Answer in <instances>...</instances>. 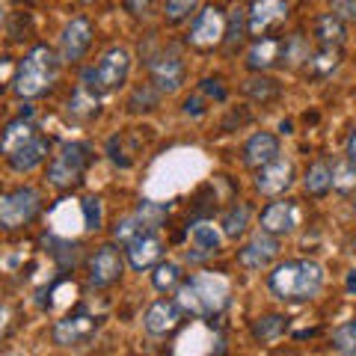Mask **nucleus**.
Returning <instances> with one entry per match:
<instances>
[{
	"mask_svg": "<svg viewBox=\"0 0 356 356\" xmlns=\"http://www.w3.org/2000/svg\"><path fill=\"white\" fill-rule=\"evenodd\" d=\"M267 288L282 303H309L324 288V267L309 259L282 261L273 267V273H267Z\"/></svg>",
	"mask_w": 356,
	"mask_h": 356,
	"instance_id": "1",
	"label": "nucleus"
},
{
	"mask_svg": "<svg viewBox=\"0 0 356 356\" xmlns=\"http://www.w3.org/2000/svg\"><path fill=\"white\" fill-rule=\"evenodd\" d=\"M232 285L220 273H193L178 288V303L193 318H214L229 306Z\"/></svg>",
	"mask_w": 356,
	"mask_h": 356,
	"instance_id": "2",
	"label": "nucleus"
},
{
	"mask_svg": "<svg viewBox=\"0 0 356 356\" xmlns=\"http://www.w3.org/2000/svg\"><path fill=\"white\" fill-rule=\"evenodd\" d=\"M60 74V60L48 44H36L30 54H24V60L18 63L15 77H13V89L21 98H39L57 83Z\"/></svg>",
	"mask_w": 356,
	"mask_h": 356,
	"instance_id": "3",
	"label": "nucleus"
},
{
	"mask_svg": "<svg viewBox=\"0 0 356 356\" xmlns=\"http://www.w3.org/2000/svg\"><path fill=\"white\" fill-rule=\"evenodd\" d=\"M128 72H131V54L125 48H110L102 60L81 74V86H86L92 95H107L119 89L122 83L128 81Z\"/></svg>",
	"mask_w": 356,
	"mask_h": 356,
	"instance_id": "4",
	"label": "nucleus"
},
{
	"mask_svg": "<svg viewBox=\"0 0 356 356\" xmlns=\"http://www.w3.org/2000/svg\"><path fill=\"white\" fill-rule=\"evenodd\" d=\"M42 208V199L33 187H15L0 196V226L6 232H15V229H24L27 222L36 220Z\"/></svg>",
	"mask_w": 356,
	"mask_h": 356,
	"instance_id": "5",
	"label": "nucleus"
},
{
	"mask_svg": "<svg viewBox=\"0 0 356 356\" xmlns=\"http://www.w3.org/2000/svg\"><path fill=\"white\" fill-rule=\"evenodd\" d=\"M89 163V146L86 143H65V146L54 154V161L48 166V181L54 187H72L81 181V175L86 172Z\"/></svg>",
	"mask_w": 356,
	"mask_h": 356,
	"instance_id": "6",
	"label": "nucleus"
},
{
	"mask_svg": "<svg viewBox=\"0 0 356 356\" xmlns=\"http://www.w3.org/2000/svg\"><path fill=\"white\" fill-rule=\"evenodd\" d=\"M98 327H102V321L95 315H89L86 309H77L54 324L51 339H54V344H60V348H81V344H86L95 336Z\"/></svg>",
	"mask_w": 356,
	"mask_h": 356,
	"instance_id": "7",
	"label": "nucleus"
},
{
	"mask_svg": "<svg viewBox=\"0 0 356 356\" xmlns=\"http://www.w3.org/2000/svg\"><path fill=\"white\" fill-rule=\"evenodd\" d=\"M222 39H226V15H222L220 6L211 3L196 15L187 42H191L193 48H199V51H211V48H217Z\"/></svg>",
	"mask_w": 356,
	"mask_h": 356,
	"instance_id": "8",
	"label": "nucleus"
},
{
	"mask_svg": "<svg viewBox=\"0 0 356 356\" xmlns=\"http://www.w3.org/2000/svg\"><path fill=\"white\" fill-rule=\"evenodd\" d=\"M291 6L288 0H252V6L247 9V18H250V33L255 39H264L270 36V30H276L288 18Z\"/></svg>",
	"mask_w": 356,
	"mask_h": 356,
	"instance_id": "9",
	"label": "nucleus"
},
{
	"mask_svg": "<svg viewBox=\"0 0 356 356\" xmlns=\"http://www.w3.org/2000/svg\"><path fill=\"white\" fill-rule=\"evenodd\" d=\"M181 321H184V309L178 300H154L146 318H143V324H146L149 336H172L181 327Z\"/></svg>",
	"mask_w": 356,
	"mask_h": 356,
	"instance_id": "10",
	"label": "nucleus"
},
{
	"mask_svg": "<svg viewBox=\"0 0 356 356\" xmlns=\"http://www.w3.org/2000/svg\"><path fill=\"white\" fill-rule=\"evenodd\" d=\"M122 252L113 247V243H104L98 247L92 261H89V285L92 288H107L113 285L119 276H122Z\"/></svg>",
	"mask_w": 356,
	"mask_h": 356,
	"instance_id": "11",
	"label": "nucleus"
},
{
	"mask_svg": "<svg viewBox=\"0 0 356 356\" xmlns=\"http://www.w3.org/2000/svg\"><path fill=\"white\" fill-rule=\"evenodd\" d=\"M89 44H92V24L86 18H72L60 33V54L65 63H77L86 57Z\"/></svg>",
	"mask_w": 356,
	"mask_h": 356,
	"instance_id": "12",
	"label": "nucleus"
},
{
	"mask_svg": "<svg viewBox=\"0 0 356 356\" xmlns=\"http://www.w3.org/2000/svg\"><path fill=\"white\" fill-rule=\"evenodd\" d=\"M149 72H152L154 89H161V92H178V89L184 86V77H187L184 60L175 57V54H163V57H154V60L149 63Z\"/></svg>",
	"mask_w": 356,
	"mask_h": 356,
	"instance_id": "13",
	"label": "nucleus"
},
{
	"mask_svg": "<svg viewBox=\"0 0 356 356\" xmlns=\"http://www.w3.org/2000/svg\"><path fill=\"white\" fill-rule=\"evenodd\" d=\"M291 181H294V163L285 158H276L273 163H267L255 172V187H259V193H264V196L285 193L288 187H291Z\"/></svg>",
	"mask_w": 356,
	"mask_h": 356,
	"instance_id": "14",
	"label": "nucleus"
},
{
	"mask_svg": "<svg viewBox=\"0 0 356 356\" xmlns=\"http://www.w3.org/2000/svg\"><path fill=\"white\" fill-rule=\"evenodd\" d=\"M276 255H280V243H276L273 235L261 232V235H255L243 250H238V261L247 267V270H264V267H270Z\"/></svg>",
	"mask_w": 356,
	"mask_h": 356,
	"instance_id": "15",
	"label": "nucleus"
},
{
	"mask_svg": "<svg viewBox=\"0 0 356 356\" xmlns=\"http://www.w3.org/2000/svg\"><path fill=\"white\" fill-rule=\"evenodd\" d=\"M276 158H280V137L276 134L259 131L243 143V163L252 166V170H261V166L273 163Z\"/></svg>",
	"mask_w": 356,
	"mask_h": 356,
	"instance_id": "16",
	"label": "nucleus"
},
{
	"mask_svg": "<svg viewBox=\"0 0 356 356\" xmlns=\"http://www.w3.org/2000/svg\"><path fill=\"white\" fill-rule=\"evenodd\" d=\"M297 226V205L291 199H280V202H270L261 211V232L267 235H288Z\"/></svg>",
	"mask_w": 356,
	"mask_h": 356,
	"instance_id": "17",
	"label": "nucleus"
},
{
	"mask_svg": "<svg viewBox=\"0 0 356 356\" xmlns=\"http://www.w3.org/2000/svg\"><path fill=\"white\" fill-rule=\"evenodd\" d=\"M125 255H128V261L134 270H146V267H152L154 261L161 259V252H163V243L161 238L154 235V232H143V235H137L134 241L125 243Z\"/></svg>",
	"mask_w": 356,
	"mask_h": 356,
	"instance_id": "18",
	"label": "nucleus"
},
{
	"mask_svg": "<svg viewBox=\"0 0 356 356\" xmlns=\"http://www.w3.org/2000/svg\"><path fill=\"white\" fill-rule=\"evenodd\" d=\"M282 48H285V39H276V36L255 39V44L247 54V65L252 72H267L273 65H282Z\"/></svg>",
	"mask_w": 356,
	"mask_h": 356,
	"instance_id": "19",
	"label": "nucleus"
},
{
	"mask_svg": "<svg viewBox=\"0 0 356 356\" xmlns=\"http://www.w3.org/2000/svg\"><path fill=\"white\" fill-rule=\"evenodd\" d=\"M48 152H51V140L36 137L33 143H27L24 149H18L15 154H9L6 163H9V170H15V172H33L39 163H44Z\"/></svg>",
	"mask_w": 356,
	"mask_h": 356,
	"instance_id": "20",
	"label": "nucleus"
},
{
	"mask_svg": "<svg viewBox=\"0 0 356 356\" xmlns=\"http://www.w3.org/2000/svg\"><path fill=\"white\" fill-rule=\"evenodd\" d=\"M341 65V48H318L303 65V74L309 81H324Z\"/></svg>",
	"mask_w": 356,
	"mask_h": 356,
	"instance_id": "21",
	"label": "nucleus"
},
{
	"mask_svg": "<svg viewBox=\"0 0 356 356\" xmlns=\"http://www.w3.org/2000/svg\"><path fill=\"white\" fill-rule=\"evenodd\" d=\"M39 134H36V125H33L30 119H24V116H18V119H13L9 125L3 128V154L9 158V154H15L18 149H24L27 143H33Z\"/></svg>",
	"mask_w": 356,
	"mask_h": 356,
	"instance_id": "22",
	"label": "nucleus"
},
{
	"mask_svg": "<svg viewBox=\"0 0 356 356\" xmlns=\"http://www.w3.org/2000/svg\"><path fill=\"white\" fill-rule=\"evenodd\" d=\"M344 36H348V33H344V21L341 18H336L332 13L318 15V21H315V39H318L321 48H341Z\"/></svg>",
	"mask_w": 356,
	"mask_h": 356,
	"instance_id": "23",
	"label": "nucleus"
},
{
	"mask_svg": "<svg viewBox=\"0 0 356 356\" xmlns=\"http://www.w3.org/2000/svg\"><path fill=\"white\" fill-rule=\"evenodd\" d=\"M303 187H306V193L309 196H327L332 187V170H330V163L324 161H318V163H312L306 175H303Z\"/></svg>",
	"mask_w": 356,
	"mask_h": 356,
	"instance_id": "24",
	"label": "nucleus"
},
{
	"mask_svg": "<svg viewBox=\"0 0 356 356\" xmlns=\"http://www.w3.org/2000/svg\"><path fill=\"white\" fill-rule=\"evenodd\" d=\"M191 238H193L196 250H199V259H205V255L217 252V250H220V241H222L220 229L214 226V222H208V220H202V222H193Z\"/></svg>",
	"mask_w": 356,
	"mask_h": 356,
	"instance_id": "25",
	"label": "nucleus"
},
{
	"mask_svg": "<svg viewBox=\"0 0 356 356\" xmlns=\"http://www.w3.org/2000/svg\"><path fill=\"white\" fill-rule=\"evenodd\" d=\"M288 330V318L285 315H264V318H255L252 321V339L255 341H273V339H280L282 332Z\"/></svg>",
	"mask_w": 356,
	"mask_h": 356,
	"instance_id": "26",
	"label": "nucleus"
},
{
	"mask_svg": "<svg viewBox=\"0 0 356 356\" xmlns=\"http://www.w3.org/2000/svg\"><path fill=\"white\" fill-rule=\"evenodd\" d=\"M243 92H247L252 102L259 104H267V102H276L282 92V86L273 81V77H250L247 83H243Z\"/></svg>",
	"mask_w": 356,
	"mask_h": 356,
	"instance_id": "27",
	"label": "nucleus"
},
{
	"mask_svg": "<svg viewBox=\"0 0 356 356\" xmlns=\"http://www.w3.org/2000/svg\"><path fill=\"white\" fill-rule=\"evenodd\" d=\"M220 226H222V235H226V238H241L243 232H247V226H250V208L243 202L232 205L226 214H222Z\"/></svg>",
	"mask_w": 356,
	"mask_h": 356,
	"instance_id": "28",
	"label": "nucleus"
},
{
	"mask_svg": "<svg viewBox=\"0 0 356 356\" xmlns=\"http://www.w3.org/2000/svg\"><path fill=\"white\" fill-rule=\"evenodd\" d=\"M247 33H250V18H247V9H241V6H235L229 13V18H226V42L229 48H235V44H241L243 39H247Z\"/></svg>",
	"mask_w": 356,
	"mask_h": 356,
	"instance_id": "29",
	"label": "nucleus"
},
{
	"mask_svg": "<svg viewBox=\"0 0 356 356\" xmlns=\"http://www.w3.org/2000/svg\"><path fill=\"white\" fill-rule=\"evenodd\" d=\"M312 57L309 42L303 39V33H294V36H285V48H282V65H306V60Z\"/></svg>",
	"mask_w": 356,
	"mask_h": 356,
	"instance_id": "30",
	"label": "nucleus"
},
{
	"mask_svg": "<svg viewBox=\"0 0 356 356\" xmlns=\"http://www.w3.org/2000/svg\"><path fill=\"white\" fill-rule=\"evenodd\" d=\"M332 348L341 356H356V318L344 321L341 327L332 330Z\"/></svg>",
	"mask_w": 356,
	"mask_h": 356,
	"instance_id": "31",
	"label": "nucleus"
},
{
	"mask_svg": "<svg viewBox=\"0 0 356 356\" xmlns=\"http://www.w3.org/2000/svg\"><path fill=\"white\" fill-rule=\"evenodd\" d=\"M178 282H181V267H178L175 261H161L158 267H154L152 285L158 288V291H172Z\"/></svg>",
	"mask_w": 356,
	"mask_h": 356,
	"instance_id": "32",
	"label": "nucleus"
},
{
	"mask_svg": "<svg viewBox=\"0 0 356 356\" xmlns=\"http://www.w3.org/2000/svg\"><path fill=\"white\" fill-rule=\"evenodd\" d=\"M69 110L77 116H95L98 113V95H92L86 86H77V92L69 102Z\"/></svg>",
	"mask_w": 356,
	"mask_h": 356,
	"instance_id": "33",
	"label": "nucleus"
},
{
	"mask_svg": "<svg viewBox=\"0 0 356 356\" xmlns=\"http://www.w3.org/2000/svg\"><path fill=\"white\" fill-rule=\"evenodd\" d=\"M137 214V220L143 222V229L146 232H154L163 222V217H166V208L163 205H154V202H140V208L134 211Z\"/></svg>",
	"mask_w": 356,
	"mask_h": 356,
	"instance_id": "34",
	"label": "nucleus"
},
{
	"mask_svg": "<svg viewBox=\"0 0 356 356\" xmlns=\"http://www.w3.org/2000/svg\"><path fill=\"white\" fill-rule=\"evenodd\" d=\"M81 208H83V226H86L89 232H98V229H102V222H104L102 199H98V196H86L83 202H81Z\"/></svg>",
	"mask_w": 356,
	"mask_h": 356,
	"instance_id": "35",
	"label": "nucleus"
},
{
	"mask_svg": "<svg viewBox=\"0 0 356 356\" xmlns=\"http://www.w3.org/2000/svg\"><path fill=\"white\" fill-rule=\"evenodd\" d=\"M196 6H199V0H163V15H166V21L178 24V21L191 18Z\"/></svg>",
	"mask_w": 356,
	"mask_h": 356,
	"instance_id": "36",
	"label": "nucleus"
},
{
	"mask_svg": "<svg viewBox=\"0 0 356 356\" xmlns=\"http://www.w3.org/2000/svg\"><path fill=\"white\" fill-rule=\"evenodd\" d=\"M332 184L339 187V191H348V187L356 184V163L348 158V161H339L332 166Z\"/></svg>",
	"mask_w": 356,
	"mask_h": 356,
	"instance_id": "37",
	"label": "nucleus"
},
{
	"mask_svg": "<svg viewBox=\"0 0 356 356\" xmlns=\"http://www.w3.org/2000/svg\"><path fill=\"white\" fill-rule=\"evenodd\" d=\"M158 92L161 89H152V86H143V89H137V92L131 95V102H128V107L134 110V113H140V104H146V110H152V107H158Z\"/></svg>",
	"mask_w": 356,
	"mask_h": 356,
	"instance_id": "38",
	"label": "nucleus"
},
{
	"mask_svg": "<svg viewBox=\"0 0 356 356\" xmlns=\"http://www.w3.org/2000/svg\"><path fill=\"white\" fill-rule=\"evenodd\" d=\"M330 13L348 24H356V0H330Z\"/></svg>",
	"mask_w": 356,
	"mask_h": 356,
	"instance_id": "39",
	"label": "nucleus"
},
{
	"mask_svg": "<svg viewBox=\"0 0 356 356\" xmlns=\"http://www.w3.org/2000/svg\"><path fill=\"white\" fill-rule=\"evenodd\" d=\"M199 89H202L205 95H211V98H214V102H226V89H222L220 77H205V81L199 83Z\"/></svg>",
	"mask_w": 356,
	"mask_h": 356,
	"instance_id": "40",
	"label": "nucleus"
},
{
	"mask_svg": "<svg viewBox=\"0 0 356 356\" xmlns=\"http://www.w3.org/2000/svg\"><path fill=\"white\" fill-rule=\"evenodd\" d=\"M205 110H208V107H205V98H202V95H191V98L184 102V113L193 116V119H196V116H205Z\"/></svg>",
	"mask_w": 356,
	"mask_h": 356,
	"instance_id": "41",
	"label": "nucleus"
},
{
	"mask_svg": "<svg viewBox=\"0 0 356 356\" xmlns=\"http://www.w3.org/2000/svg\"><path fill=\"white\" fill-rule=\"evenodd\" d=\"M122 6H125L134 18H140V15H146V13H149L152 0H122Z\"/></svg>",
	"mask_w": 356,
	"mask_h": 356,
	"instance_id": "42",
	"label": "nucleus"
},
{
	"mask_svg": "<svg viewBox=\"0 0 356 356\" xmlns=\"http://www.w3.org/2000/svg\"><path fill=\"white\" fill-rule=\"evenodd\" d=\"M344 288H348V294H356V267L348 270V276H344Z\"/></svg>",
	"mask_w": 356,
	"mask_h": 356,
	"instance_id": "43",
	"label": "nucleus"
},
{
	"mask_svg": "<svg viewBox=\"0 0 356 356\" xmlns=\"http://www.w3.org/2000/svg\"><path fill=\"white\" fill-rule=\"evenodd\" d=\"M348 158L356 163V125H353V131H350V137H348Z\"/></svg>",
	"mask_w": 356,
	"mask_h": 356,
	"instance_id": "44",
	"label": "nucleus"
},
{
	"mask_svg": "<svg viewBox=\"0 0 356 356\" xmlns=\"http://www.w3.org/2000/svg\"><path fill=\"white\" fill-rule=\"evenodd\" d=\"M3 356H21V353H3Z\"/></svg>",
	"mask_w": 356,
	"mask_h": 356,
	"instance_id": "45",
	"label": "nucleus"
},
{
	"mask_svg": "<svg viewBox=\"0 0 356 356\" xmlns=\"http://www.w3.org/2000/svg\"><path fill=\"white\" fill-rule=\"evenodd\" d=\"M353 250H356V241H353Z\"/></svg>",
	"mask_w": 356,
	"mask_h": 356,
	"instance_id": "46",
	"label": "nucleus"
},
{
	"mask_svg": "<svg viewBox=\"0 0 356 356\" xmlns=\"http://www.w3.org/2000/svg\"><path fill=\"white\" fill-rule=\"evenodd\" d=\"M353 208H356V205H353Z\"/></svg>",
	"mask_w": 356,
	"mask_h": 356,
	"instance_id": "47",
	"label": "nucleus"
}]
</instances>
